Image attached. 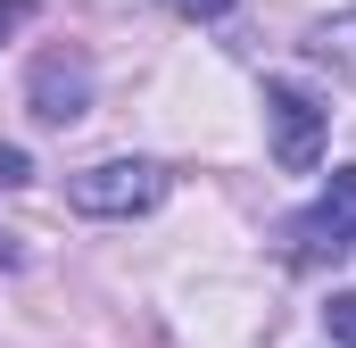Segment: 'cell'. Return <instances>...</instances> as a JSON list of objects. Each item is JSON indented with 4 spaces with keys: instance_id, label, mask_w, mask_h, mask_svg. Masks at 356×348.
Listing matches in <instances>:
<instances>
[{
    "instance_id": "6da1fadb",
    "label": "cell",
    "mask_w": 356,
    "mask_h": 348,
    "mask_svg": "<svg viewBox=\"0 0 356 348\" xmlns=\"http://www.w3.org/2000/svg\"><path fill=\"white\" fill-rule=\"evenodd\" d=\"M67 199L83 216H149L166 199V166L158 158H99V166L67 174Z\"/></svg>"
},
{
    "instance_id": "7a4b0ae2",
    "label": "cell",
    "mask_w": 356,
    "mask_h": 348,
    "mask_svg": "<svg viewBox=\"0 0 356 348\" xmlns=\"http://www.w3.org/2000/svg\"><path fill=\"white\" fill-rule=\"evenodd\" d=\"M323 125H332V108H323L315 91H298V84H266V133H273V166L315 174V158H323Z\"/></svg>"
},
{
    "instance_id": "3957f363",
    "label": "cell",
    "mask_w": 356,
    "mask_h": 348,
    "mask_svg": "<svg viewBox=\"0 0 356 348\" xmlns=\"http://www.w3.org/2000/svg\"><path fill=\"white\" fill-rule=\"evenodd\" d=\"M290 241H298V258H307V265L348 258V249H356V166L332 174V191H323V199L290 224Z\"/></svg>"
},
{
    "instance_id": "277c9868",
    "label": "cell",
    "mask_w": 356,
    "mask_h": 348,
    "mask_svg": "<svg viewBox=\"0 0 356 348\" xmlns=\"http://www.w3.org/2000/svg\"><path fill=\"white\" fill-rule=\"evenodd\" d=\"M25 100H33V116H42V125H75V116L91 108V67H83V50H42V58H33Z\"/></svg>"
},
{
    "instance_id": "5b68a950",
    "label": "cell",
    "mask_w": 356,
    "mask_h": 348,
    "mask_svg": "<svg viewBox=\"0 0 356 348\" xmlns=\"http://www.w3.org/2000/svg\"><path fill=\"white\" fill-rule=\"evenodd\" d=\"M315 50H323L340 75H356V17H332V25H315Z\"/></svg>"
},
{
    "instance_id": "8992f818",
    "label": "cell",
    "mask_w": 356,
    "mask_h": 348,
    "mask_svg": "<svg viewBox=\"0 0 356 348\" xmlns=\"http://www.w3.org/2000/svg\"><path fill=\"white\" fill-rule=\"evenodd\" d=\"M323 332H332V348H356V290H332V307H323Z\"/></svg>"
},
{
    "instance_id": "52a82bcc",
    "label": "cell",
    "mask_w": 356,
    "mask_h": 348,
    "mask_svg": "<svg viewBox=\"0 0 356 348\" xmlns=\"http://www.w3.org/2000/svg\"><path fill=\"white\" fill-rule=\"evenodd\" d=\"M17 182H33V158H25V150H8V141H0V191H17Z\"/></svg>"
},
{
    "instance_id": "ba28073f",
    "label": "cell",
    "mask_w": 356,
    "mask_h": 348,
    "mask_svg": "<svg viewBox=\"0 0 356 348\" xmlns=\"http://www.w3.org/2000/svg\"><path fill=\"white\" fill-rule=\"evenodd\" d=\"M166 8H175V17H191V25H199V17H224L232 0H166Z\"/></svg>"
},
{
    "instance_id": "9c48e42d",
    "label": "cell",
    "mask_w": 356,
    "mask_h": 348,
    "mask_svg": "<svg viewBox=\"0 0 356 348\" xmlns=\"http://www.w3.org/2000/svg\"><path fill=\"white\" fill-rule=\"evenodd\" d=\"M25 17H33V0H0V42H8V33H17Z\"/></svg>"
}]
</instances>
